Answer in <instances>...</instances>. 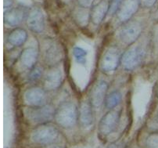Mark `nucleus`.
Instances as JSON below:
<instances>
[{"label":"nucleus","mask_w":158,"mask_h":148,"mask_svg":"<svg viewBox=\"0 0 158 148\" xmlns=\"http://www.w3.org/2000/svg\"><path fill=\"white\" fill-rule=\"evenodd\" d=\"M78 118V110L72 102H64L61 104L55 112L56 122L62 128H71L77 122Z\"/></svg>","instance_id":"obj_1"},{"label":"nucleus","mask_w":158,"mask_h":148,"mask_svg":"<svg viewBox=\"0 0 158 148\" xmlns=\"http://www.w3.org/2000/svg\"><path fill=\"white\" fill-rule=\"evenodd\" d=\"M56 109L53 106L46 104L38 108H28L25 110V117L30 122L33 124H48L55 117Z\"/></svg>","instance_id":"obj_2"},{"label":"nucleus","mask_w":158,"mask_h":148,"mask_svg":"<svg viewBox=\"0 0 158 148\" xmlns=\"http://www.w3.org/2000/svg\"><path fill=\"white\" fill-rule=\"evenodd\" d=\"M58 137L59 131L56 127L49 123L38 125L31 135L32 141L39 145L51 144L57 140Z\"/></svg>","instance_id":"obj_3"},{"label":"nucleus","mask_w":158,"mask_h":148,"mask_svg":"<svg viewBox=\"0 0 158 148\" xmlns=\"http://www.w3.org/2000/svg\"><path fill=\"white\" fill-rule=\"evenodd\" d=\"M42 52L44 62L51 67H55L58 63L62 61L64 57L62 46L59 42L52 39H49L43 42Z\"/></svg>","instance_id":"obj_4"},{"label":"nucleus","mask_w":158,"mask_h":148,"mask_svg":"<svg viewBox=\"0 0 158 148\" xmlns=\"http://www.w3.org/2000/svg\"><path fill=\"white\" fill-rule=\"evenodd\" d=\"M120 121V113L118 111L110 110L106 112L99 122L98 131L102 137H107L118 128Z\"/></svg>","instance_id":"obj_5"},{"label":"nucleus","mask_w":158,"mask_h":148,"mask_svg":"<svg viewBox=\"0 0 158 148\" xmlns=\"http://www.w3.org/2000/svg\"><path fill=\"white\" fill-rule=\"evenodd\" d=\"M144 58V51L142 48L133 47L125 51L121 58L122 67L126 71H132L140 65Z\"/></svg>","instance_id":"obj_6"},{"label":"nucleus","mask_w":158,"mask_h":148,"mask_svg":"<svg viewBox=\"0 0 158 148\" xmlns=\"http://www.w3.org/2000/svg\"><path fill=\"white\" fill-rule=\"evenodd\" d=\"M143 27L139 22L131 21L125 23L119 34L121 42L126 45H131L139 39Z\"/></svg>","instance_id":"obj_7"},{"label":"nucleus","mask_w":158,"mask_h":148,"mask_svg":"<svg viewBox=\"0 0 158 148\" xmlns=\"http://www.w3.org/2000/svg\"><path fill=\"white\" fill-rule=\"evenodd\" d=\"M121 54L117 48H109L104 53L100 61L101 70L105 73L115 71L121 62Z\"/></svg>","instance_id":"obj_8"},{"label":"nucleus","mask_w":158,"mask_h":148,"mask_svg":"<svg viewBox=\"0 0 158 148\" xmlns=\"http://www.w3.org/2000/svg\"><path fill=\"white\" fill-rule=\"evenodd\" d=\"M24 103L29 108H38L46 105V94L45 91L39 87L27 89L24 94Z\"/></svg>","instance_id":"obj_9"},{"label":"nucleus","mask_w":158,"mask_h":148,"mask_svg":"<svg viewBox=\"0 0 158 148\" xmlns=\"http://www.w3.org/2000/svg\"><path fill=\"white\" fill-rule=\"evenodd\" d=\"M27 26L29 30L36 34L43 32L45 27V18L42 10L39 7H33L27 17Z\"/></svg>","instance_id":"obj_10"},{"label":"nucleus","mask_w":158,"mask_h":148,"mask_svg":"<svg viewBox=\"0 0 158 148\" xmlns=\"http://www.w3.org/2000/svg\"><path fill=\"white\" fill-rule=\"evenodd\" d=\"M139 0H124L119 10L117 12V17L121 23H127L138 11Z\"/></svg>","instance_id":"obj_11"},{"label":"nucleus","mask_w":158,"mask_h":148,"mask_svg":"<svg viewBox=\"0 0 158 148\" xmlns=\"http://www.w3.org/2000/svg\"><path fill=\"white\" fill-rule=\"evenodd\" d=\"M108 90V84L105 81H99L93 87L90 93L89 101L93 108H98L105 102L106 93Z\"/></svg>","instance_id":"obj_12"},{"label":"nucleus","mask_w":158,"mask_h":148,"mask_svg":"<svg viewBox=\"0 0 158 148\" xmlns=\"http://www.w3.org/2000/svg\"><path fill=\"white\" fill-rule=\"evenodd\" d=\"M64 78L61 70L56 67H51L45 75L43 86L48 91H53L59 89L62 85Z\"/></svg>","instance_id":"obj_13"},{"label":"nucleus","mask_w":158,"mask_h":148,"mask_svg":"<svg viewBox=\"0 0 158 148\" xmlns=\"http://www.w3.org/2000/svg\"><path fill=\"white\" fill-rule=\"evenodd\" d=\"M109 7L110 2L108 0H101L96 5L93 6L89 14L92 23L95 25L100 24L109 12Z\"/></svg>","instance_id":"obj_14"},{"label":"nucleus","mask_w":158,"mask_h":148,"mask_svg":"<svg viewBox=\"0 0 158 148\" xmlns=\"http://www.w3.org/2000/svg\"><path fill=\"white\" fill-rule=\"evenodd\" d=\"M93 107L90 101L85 100L80 105L78 110V119L84 127H89L94 121Z\"/></svg>","instance_id":"obj_15"},{"label":"nucleus","mask_w":158,"mask_h":148,"mask_svg":"<svg viewBox=\"0 0 158 148\" xmlns=\"http://www.w3.org/2000/svg\"><path fill=\"white\" fill-rule=\"evenodd\" d=\"M39 53L35 48L29 47L22 51L20 56V61L21 64L27 69H33L36 66Z\"/></svg>","instance_id":"obj_16"},{"label":"nucleus","mask_w":158,"mask_h":148,"mask_svg":"<svg viewBox=\"0 0 158 148\" xmlns=\"http://www.w3.org/2000/svg\"><path fill=\"white\" fill-rule=\"evenodd\" d=\"M24 10L20 7L11 9L4 13V21L8 25L15 27L20 24L24 20Z\"/></svg>","instance_id":"obj_17"},{"label":"nucleus","mask_w":158,"mask_h":148,"mask_svg":"<svg viewBox=\"0 0 158 148\" xmlns=\"http://www.w3.org/2000/svg\"><path fill=\"white\" fill-rule=\"evenodd\" d=\"M27 39V34L25 30L22 28H16L9 34L7 41L14 47H20L24 45Z\"/></svg>","instance_id":"obj_18"},{"label":"nucleus","mask_w":158,"mask_h":148,"mask_svg":"<svg viewBox=\"0 0 158 148\" xmlns=\"http://www.w3.org/2000/svg\"><path fill=\"white\" fill-rule=\"evenodd\" d=\"M121 100V94L118 91H114L106 96L105 99V106L107 109L113 110L116 108Z\"/></svg>","instance_id":"obj_19"},{"label":"nucleus","mask_w":158,"mask_h":148,"mask_svg":"<svg viewBox=\"0 0 158 148\" xmlns=\"http://www.w3.org/2000/svg\"><path fill=\"white\" fill-rule=\"evenodd\" d=\"M146 128L150 132V133H158V108L152 114L146 122Z\"/></svg>","instance_id":"obj_20"},{"label":"nucleus","mask_w":158,"mask_h":148,"mask_svg":"<svg viewBox=\"0 0 158 148\" xmlns=\"http://www.w3.org/2000/svg\"><path fill=\"white\" fill-rule=\"evenodd\" d=\"M73 55H74L77 63L81 64H85L86 56H87V51L85 49L76 46L73 49Z\"/></svg>","instance_id":"obj_21"},{"label":"nucleus","mask_w":158,"mask_h":148,"mask_svg":"<svg viewBox=\"0 0 158 148\" xmlns=\"http://www.w3.org/2000/svg\"><path fill=\"white\" fill-rule=\"evenodd\" d=\"M43 74V70L39 66H35L33 69L31 70L28 74V80L31 82H35L40 80Z\"/></svg>","instance_id":"obj_22"},{"label":"nucleus","mask_w":158,"mask_h":148,"mask_svg":"<svg viewBox=\"0 0 158 148\" xmlns=\"http://www.w3.org/2000/svg\"><path fill=\"white\" fill-rule=\"evenodd\" d=\"M145 148H158V133H150L145 141Z\"/></svg>","instance_id":"obj_23"},{"label":"nucleus","mask_w":158,"mask_h":148,"mask_svg":"<svg viewBox=\"0 0 158 148\" xmlns=\"http://www.w3.org/2000/svg\"><path fill=\"white\" fill-rule=\"evenodd\" d=\"M123 2H124V0H112L110 3L108 14L109 15H114V14H116Z\"/></svg>","instance_id":"obj_24"},{"label":"nucleus","mask_w":158,"mask_h":148,"mask_svg":"<svg viewBox=\"0 0 158 148\" xmlns=\"http://www.w3.org/2000/svg\"><path fill=\"white\" fill-rule=\"evenodd\" d=\"M77 1L78 5L84 9H88L92 7L95 2V0H77Z\"/></svg>","instance_id":"obj_25"},{"label":"nucleus","mask_w":158,"mask_h":148,"mask_svg":"<svg viewBox=\"0 0 158 148\" xmlns=\"http://www.w3.org/2000/svg\"><path fill=\"white\" fill-rule=\"evenodd\" d=\"M157 0H139L140 5L145 8H150L153 6Z\"/></svg>","instance_id":"obj_26"},{"label":"nucleus","mask_w":158,"mask_h":148,"mask_svg":"<svg viewBox=\"0 0 158 148\" xmlns=\"http://www.w3.org/2000/svg\"><path fill=\"white\" fill-rule=\"evenodd\" d=\"M107 148H125V145L123 144V143L114 142V143H112L110 145H109Z\"/></svg>","instance_id":"obj_27"},{"label":"nucleus","mask_w":158,"mask_h":148,"mask_svg":"<svg viewBox=\"0 0 158 148\" xmlns=\"http://www.w3.org/2000/svg\"><path fill=\"white\" fill-rule=\"evenodd\" d=\"M3 3H4V10H9V9L10 8V7L12 6L13 5V0H3Z\"/></svg>","instance_id":"obj_28"},{"label":"nucleus","mask_w":158,"mask_h":148,"mask_svg":"<svg viewBox=\"0 0 158 148\" xmlns=\"http://www.w3.org/2000/svg\"><path fill=\"white\" fill-rule=\"evenodd\" d=\"M52 148H63V147H60V146H53V147Z\"/></svg>","instance_id":"obj_29"}]
</instances>
